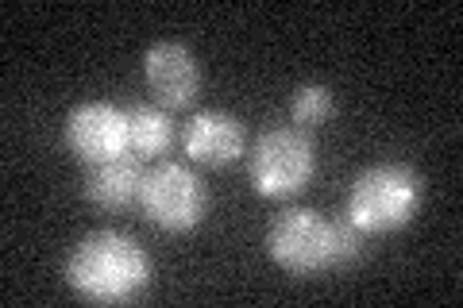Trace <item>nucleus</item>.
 Listing matches in <instances>:
<instances>
[{"instance_id": "obj_1", "label": "nucleus", "mask_w": 463, "mask_h": 308, "mask_svg": "<svg viewBox=\"0 0 463 308\" xmlns=\"http://www.w3.org/2000/svg\"><path fill=\"white\" fill-rule=\"evenodd\" d=\"M66 285L85 304H128L151 285L147 251L124 231H93L66 258Z\"/></svg>"}, {"instance_id": "obj_2", "label": "nucleus", "mask_w": 463, "mask_h": 308, "mask_svg": "<svg viewBox=\"0 0 463 308\" xmlns=\"http://www.w3.org/2000/svg\"><path fill=\"white\" fill-rule=\"evenodd\" d=\"M425 201V178L410 163H374L355 173L347 189V219L364 236H390L417 216Z\"/></svg>"}, {"instance_id": "obj_3", "label": "nucleus", "mask_w": 463, "mask_h": 308, "mask_svg": "<svg viewBox=\"0 0 463 308\" xmlns=\"http://www.w3.org/2000/svg\"><path fill=\"white\" fill-rule=\"evenodd\" d=\"M317 143L301 127H270L248 151V178L263 201H289L313 182Z\"/></svg>"}, {"instance_id": "obj_4", "label": "nucleus", "mask_w": 463, "mask_h": 308, "mask_svg": "<svg viewBox=\"0 0 463 308\" xmlns=\"http://www.w3.org/2000/svg\"><path fill=\"white\" fill-rule=\"evenodd\" d=\"M139 209L166 236H185L194 231L209 209V189L185 163H155L143 170L139 185Z\"/></svg>"}, {"instance_id": "obj_5", "label": "nucleus", "mask_w": 463, "mask_h": 308, "mask_svg": "<svg viewBox=\"0 0 463 308\" xmlns=\"http://www.w3.org/2000/svg\"><path fill=\"white\" fill-rule=\"evenodd\" d=\"M267 255L294 277L332 270V219L313 209H282L267 228Z\"/></svg>"}, {"instance_id": "obj_6", "label": "nucleus", "mask_w": 463, "mask_h": 308, "mask_svg": "<svg viewBox=\"0 0 463 308\" xmlns=\"http://www.w3.org/2000/svg\"><path fill=\"white\" fill-rule=\"evenodd\" d=\"M66 146L81 166L128 154V116L112 100H81L66 112Z\"/></svg>"}, {"instance_id": "obj_7", "label": "nucleus", "mask_w": 463, "mask_h": 308, "mask_svg": "<svg viewBox=\"0 0 463 308\" xmlns=\"http://www.w3.org/2000/svg\"><path fill=\"white\" fill-rule=\"evenodd\" d=\"M143 81H147L158 108L182 112V108H190L201 93V62L185 42L158 39L147 47V54H143Z\"/></svg>"}, {"instance_id": "obj_8", "label": "nucleus", "mask_w": 463, "mask_h": 308, "mask_svg": "<svg viewBox=\"0 0 463 308\" xmlns=\"http://www.w3.org/2000/svg\"><path fill=\"white\" fill-rule=\"evenodd\" d=\"M243 146H248V131L236 116L221 108H201L182 127V151L194 166H232L243 154Z\"/></svg>"}, {"instance_id": "obj_9", "label": "nucleus", "mask_w": 463, "mask_h": 308, "mask_svg": "<svg viewBox=\"0 0 463 308\" xmlns=\"http://www.w3.org/2000/svg\"><path fill=\"white\" fill-rule=\"evenodd\" d=\"M139 185H143V170H139V158L132 154L85 166V197L105 212H124L139 204Z\"/></svg>"}, {"instance_id": "obj_10", "label": "nucleus", "mask_w": 463, "mask_h": 308, "mask_svg": "<svg viewBox=\"0 0 463 308\" xmlns=\"http://www.w3.org/2000/svg\"><path fill=\"white\" fill-rule=\"evenodd\" d=\"M128 154L139 158V163H151V158H163L174 146V124L170 112L158 105H128Z\"/></svg>"}, {"instance_id": "obj_11", "label": "nucleus", "mask_w": 463, "mask_h": 308, "mask_svg": "<svg viewBox=\"0 0 463 308\" xmlns=\"http://www.w3.org/2000/svg\"><path fill=\"white\" fill-rule=\"evenodd\" d=\"M332 116H336V93L321 81H309L289 97V120L301 131H313V127H325Z\"/></svg>"}, {"instance_id": "obj_12", "label": "nucleus", "mask_w": 463, "mask_h": 308, "mask_svg": "<svg viewBox=\"0 0 463 308\" xmlns=\"http://www.w3.org/2000/svg\"><path fill=\"white\" fill-rule=\"evenodd\" d=\"M367 239L352 219H332V270H347V266H355L359 258H364L367 251Z\"/></svg>"}]
</instances>
